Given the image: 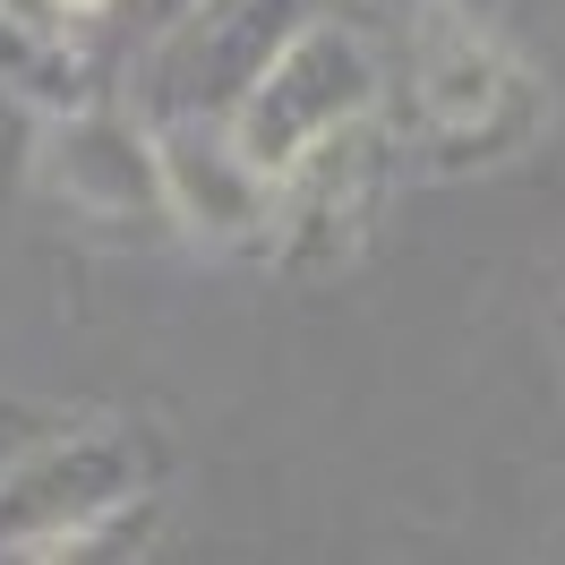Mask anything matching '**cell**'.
Here are the masks:
<instances>
[{
	"mask_svg": "<svg viewBox=\"0 0 565 565\" xmlns=\"http://www.w3.org/2000/svg\"><path fill=\"white\" fill-rule=\"evenodd\" d=\"M154 172H163V214L189 223L198 241H257L275 223V180L206 111H180L154 129Z\"/></svg>",
	"mask_w": 565,
	"mask_h": 565,
	"instance_id": "5",
	"label": "cell"
},
{
	"mask_svg": "<svg viewBox=\"0 0 565 565\" xmlns=\"http://www.w3.org/2000/svg\"><path fill=\"white\" fill-rule=\"evenodd\" d=\"M26 154H35V120H26V104L0 86V189L26 172Z\"/></svg>",
	"mask_w": 565,
	"mask_h": 565,
	"instance_id": "8",
	"label": "cell"
},
{
	"mask_svg": "<svg viewBox=\"0 0 565 565\" xmlns=\"http://www.w3.org/2000/svg\"><path fill=\"white\" fill-rule=\"evenodd\" d=\"M18 18H35V26H52V35H77V26H95V18H111L120 0H9Z\"/></svg>",
	"mask_w": 565,
	"mask_h": 565,
	"instance_id": "7",
	"label": "cell"
},
{
	"mask_svg": "<svg viewBox=\"0 0 565 565\" xmlns=\"http://www.w3.org/2000/svg\"><path fill=\"white\" fill-rule=\"evenodd\" d=\"M35 154H43V180L70 206L104 214V223H172L163 214V172H154V138H146L138 120L70 104V111H52Z\"/></svg>",
	"mask_w": 565,
	"mask_h": 565,
	"instance_id": "6",
	"label": "cell"
},
{
	"mask_svg": "<svg viewBox=\"0 0 565 565\" xmlns=\"http://www.w3.org/2000/svg\"><path fill=\"white\" fill-rule=\"evenodd\" d=\"M377 86H386L377 43L318 9V18L266 61V70L248 77V95L223 111V129H232V146H241L266 180H282L318 138L369 120V111H377Z\"/></svg>",
	"mask_w": 565,
	"mask_h": 565,
	"instance_id": "1",
	"label": "cell"
},
{
	"mask_svg": "<svg viewBox=\"0 0 565 565\" xmlns=\"http://www.w3.org/2000/svg\"><path fill=\"white\" fill-rule=\"evenodd\" d=\"M146 462L129 437H52L0 471V557H77L111 514H129Z\"/></svg>",
	"mask_w": 565,
	"mask_h": 565,
	"instance_id": "3",
	"label": "cell"
},
{
	"mask_svg": "<svg viewBox=\"0 0 565 565\" xmlns=\"http://www.w3.org/2000/svg\"><path fill=\"white\" fill-rule=\"evenodd\" d=\"M180 9H189V0H146V26H154V35H163V26H172Z\"/></svg>",
	"mask_w": 565,
	"mask_h": 565,
	"instance_id": "9",
	"label": "cell"
},
{
	"mask_svg": "<svg viewBox=\"0 0 565 565\" xmlns=\"http://www.w3.org/2000/svg\"><path fill=\"white\" fill-rule=\"evenodd\" d=\"M412 104H420L437 163H489L523 138L540 95L462 0H420L412 9Z\"/></svg>",
	"mask_w": 565,
	"mask_h": 565,
	"instance_id": "2",
	"label": "cell"
},
{
	"mask_svg": "<svg viewBox=\"0 0 565 565\" xmlns=\"http://www.w3.org/2000/svg\"><path fill=\"white\" fill-rule=\"evenodd\" d=\"M318 9L326 0H189L172 26L154 35V70H146L154 111L163 120H180V111L223 120L248 95V77L266 70Z\"/></svg>",
	"mask_w": 565,
	"mask_h": 565,
	"instance_id": "4",
	"label": "cell"
}]
</instances>
